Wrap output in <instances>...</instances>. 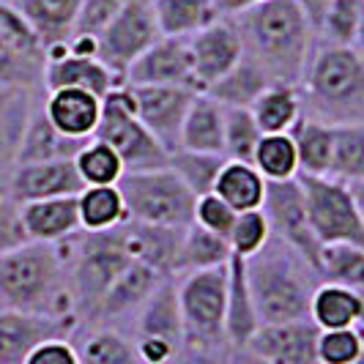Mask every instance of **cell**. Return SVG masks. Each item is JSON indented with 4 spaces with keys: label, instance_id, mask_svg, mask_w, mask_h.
<instances>
[{
    "label": "cell",
    "instance_id": "obj_53",
    "mask_svg": "<svg viewBox=\"0 0 364 364\" xmlns=\"http://www.w3.org/2000/svg\"><path fill=\"white\" fill-rule=\"evenodd\" d=\"M228 364H266L263 359H257L252 350H247V348H238L236 353H233V359Z\"/></svg>",
    "mask_w": 364,
    "mask_h": 364
},
{
    "label": "cell",
    "instance_id": "obj_54",
    "mask_svg": "<svg viewBox=\"0 0 364 364\" xmlns=\"http://www.w3.org/2000/svg\"><path fill=\"white\" fill-rule=\"evenodd\" d=\"M353 50L362 55L364 60V17H362V25H359V33H356V41H353Z\"/></svg>",
    "mask_w": 364,
    "mask_h": 364
},
{
    "label": "cell",
    "instance_id": "obj_20",
    "mask_svg": "<svg viewBox=\"0 0 364 364\" xmlns=\"http://www.w3.org/2000/svg\"><path fill=\"white\" fill-rule=\"evenodd\" d=\"M183 230L186 228H164V225H146V222H124L129 255L134 263L159 272L162 277L181 274Z\"/></svg>",
    "mask_w": 364,
    "mask_h": 364
},
{
    "label": "cell",
    "instance_id": "obj_15",
    "mask_svg": "<svg viewBox=\"0 0 364 364\" xmlns=\"http://www.w3.org/2000/svg\"><path fill=\"white\" fill-rule=\"evenodd\" d=\"M189 50H192V66H195V80L200 85V93L222 80L247 55L236 19L228 17H219L208 28H203L200 33H195L189 38Z\"/></svg>",
    "mask_w": 364,
    "mask_h": 364
},
{
    "label": "cell",
    "instance_id": "obj_35",
    "mask_svg": "<svg viewBox=\"0 0 364 364\" xmlns=\"http://www.w3.org/2000/svg\"><path fill=\"white\" fill-rule=\"evenodd\" d=\"M47 58L22 50L0 28V88H36L44 85Z\"/></svg>",
    "mask_w": 364,
    "mask_h": 364
},
{
    "label": "cell",
    "instance_id": "obj_40",
    "mask_svg": "<svg viewBox=\"0 0 364 364\" xmlns=\"http://www.w3.org/2000/svg\"><path fill=\"white\" fill-rule=\"evenodd\" d=\"M225 162H228L225 154H200V151H183V148H178V151L170 154V162L167 164L195 192V198H203V195L214 192V183H217Z\"/></svg>",
    "mask_w": 364,
    "mask_h": 364
},
{
    "label": "cell",
    "instance_id": "obj_58",
    "mask_svg": "<svg viewBox=\"0 0 364 364\" xmlns=\"http://www.w3.org/2000/svg\"><path fill=\"white\" fill-rule=\"evenodd\" d=\"M0 310H3V301H0Z\"/></svg>",
    "mask_w": 364,
    "mask_h": 364
},
{
    "label": "cell",
    "instance_id": "obj_22",
    "mask_svg": "<svg viewBox=\"0 0 364 364\" xmlns=\"http://www.w3.org/2000/svg\"><path fill=\"white\" fill-rule=\"evenodd\" d=\"M44 112L60 134L74 140H93L102 121V99L80 88L50 91L44 102Z\"/></svg>",
    "mask_w": 364,
    "mask_h": 364
},
{
    "label": "cell",
    "instance_id": "obj_25",
    "mask_svg": "<svg viewBox=\"0 0 364 364\" xmlns=\"http://www.w3.org/2000/svg\"><path fill=\"white\" fill-rule=\"evenodd\" d=\"M31 22V28L41 38L44 50L69 44L77 31V19L82 0H11Z\"/></svg>",
    "mask_w": 364,
    "mask_h": 364
},
{
    "label": "cell",
    "instance_id": "obj_43",
    "mask_svg": "<svg viewBox=\"0 0 364 364\" xmlns=\"http://www.w3.org/2000/svg\"><path fill=\"white\" fill-rule=\"evenodd\" d=\"M260 137L263 132L257 129L252 109L225 107V156L228 159L252 164Z\"/></svg>",
    "mask_w": 364,
    "mask_h": 364
},
{
    "label": "cell",
    "instance_id": "obj_48",
    "mask_svg": "<svg viewBox=\"0 0 364 364\" xmlns=\"http://www.w3.org/2000/svg\"><path fill=\"white\" fill-rule=\"evenodd\" d=\"M31 238L25 233V225H22V208L14 198L3 195L0 198V257L14 252L19 247H25Z\"/></svg>",
    "mask_w": 364,
    "mask_h": 364
},
{
    "label": "cell",
    "instance_id": "obj_26",
    "mask_svg": "<svg viewBox=\"0 0 364 364\" xmlns=\"http://www.w3.org/2000/svg\"><path fill=\"white\" fill-rule=\"evenodd\" d=\"M162 279H167V277L132 260L124 269V274L109 285V291L105 293V299H102V304H99L93 318L112 321V318H121V315H129V312H140L143 304L151 299V293L159 288Z\"/></svg>",
    "mask_w": 364,
    "mask_h": 364
},
{
    "label": "cell",
    "instance_id": "obj_30",
    "mask_svg": "<svg viewBox=\"0 0 364 364\" xmlns=\"http://www.w3.org/2000/svg\"><path fill=\"white\" fill-rule=\"evenodd\" d=\"M274 80L269 72L257 63L255 58L244 55L230 72L222 80H217L211 88H205L203 93H208L214 102H219L222 107H252L255 99L272 85Z\"/></svg>",
    "mask_w": 364,
    "mask_h": 364
},
{
    "label": "cell",
    "instance_id": "obj_45",
    "mask_svg": "<svg viewBox=\"0 0 364 364\" xmlns=\"http://www.w3.org/2000/svg\"><path fill=\"white\" fill-rule=\"evenodd\" d=\"M364 356V328H328L318 331L315 362L318 364H353Z\"/></svg>",
    "mask_w": 364,
    "mask_h": 364
},
{
    "label": "cell",
    "instance_id": "obj_5",
    "mask_svg": "<svg viewBox=\"0 0 364 364\" xmlns=\"http://www.w3.org/2000/svg\"><path fill=\"white\" fill-rule=\"evenodd\" d=\"M69 244H72L69 282H72L74 310L77 315L93 318L109 285L132 263L127 233H124V225L112 230H102V233L80 230L77 236H72Z\"/></svg>",
    "mask_w": 364,
    "mask_h": 364
},
{
    "label": "cell",
    "instance_id": "obj_18",
    "mask_svg": "<svg viewBox=\"0 0 364 364\" xmlns=\"http://www.w3.org/2000/svg\"><path fill=\"white\" fill-rule=\"evenodd\" d=\"M318 331L321 328L310 318L260 326L247 343V350H252L266 364H318L315 362Z\"/></svg>",
    "mask_w": 364,
    "mask_h": 364
},
{
    "label": "cell",
    "instance_id": "obj_42",
    "mask_svg": "<svg viewBox=\"0 0 364 364\" xmlns=\"http://www.w3.org/2000/svg\"><path fill=\"white\" fill-rule=\"evenodd\" d=\"M364 17V0H331L318 36L323 47H353Z\"/></svg>",
    "mask_w": 364,
    "mask_h": 364
},
{
    "label": "cell",
    "instance_id": "obj_39",
    "mask_svg": "<svg viewBox=\"0 0 364 364\" xmlns=\"http://www.w3.org/2000/svg\"><path fill=\"white\" fill-rule=\"evenodd\" d=\"M252 164L269 183L299 178V154H296L291 132L288 134H263L255 148Z\"/></svg>",
    "mask_w": 364,
    "mask_h": 364
},
{
    "label": "cell",
    "instance_id": "obj_3",
    "mask_svg": "<svg viewBox=\"0 0 364 364\" xmlns=\"http://www.w3.org/2000/svg\"><path fill=\"white\" fill-rule=\"evenodd\" d=\"M247 274L260 326L310 318V299L321 285V277L288 244L272 236L255 257L247 260Z\"/></svg>",
    "mask_w": 364,
    "mask_h": 364
},
{
    "label": "cell",
    "instance_id": "obj_46",
    "mask_svg": "<svg viewBox=\"0 0 364 364\" xmlns=\"http://www.w3.org/2000/svg\"><path fill=\"white\" fill-rule=\"evenodd\" d=\"M228 241H230V252L236 257H244V260L255 257L272 241V225L263 214V208L238 214Z\"/></svg>",
    "mask_w": 364,
    "mask_h": 364
},
{
    "label": "cell",
    "instance_id": "obj_16",
    "mask_svg": "<svg viewBox=\"0 0 364 364\" xmlns=\"http://www.w3.org/2000/svg\"><path fill=\"white\" fill-rule=\"evenodd\" d=\"M72 318H53L22 310H0V364H25V359L47 340L66 337Z\"/></svg>",
    "mask_w": 364,
    "mask_h": 364
},
{
    "label": "cell",
    "instance_id": "obj_56",
    "mask_svg": "<svg viewBox=\"0 0 364 364\" xmlns=\"http://www.w3.org/2000/svg\"><path fill=\"white\" fill-rule=\"evenodd\" d=\"M3 195H9V186L0 181V198H3Z\"/></svg>",
    "mask_w": 364,
    "mask_h": 364
},
{
    "label": "cell",
    "instance_id": "obj_38",
    "mask_svg": "<svg viewBox=\"0 0 364 364\" xmlns=\"http://www.w3.org/2000/svg\"><path fill=\"white\" fill-rule=\"evenodd\" d=\"M321 282L346 285L364 293V247L356 244H323L321 247Z\"/></svg>",
    "mask_w": 364,
    "mask_h": 364
},
{
    "label": "cell",
    "instance_id": "obj_27",
    "mask_svg": "<svg viewBox=\"0 0 364 364\" xmlns=\"http://www.w3.org/2000/svg\"><path fill=\"white\" fill-rule=\"evenodd\" d=\"M310 321L321 331L362 326L364 293L334 282H321L310 299Z\"/></svg>",
    "mask_w": 364,
    "mask_h": 364
},
{
    "label": "cell",
    "instance_id": "obj_13",
    "mask_svg": "<svg viewBox=\"0 0 364 364\" xmlns=\"http://www.w3.org/2000/svg\"><path fill=\"white\" fill-rule=\"evenodd\" d=\"M129 91L134 99L137 118L146 124L148 132L167 148V154L178 151L181 127L198 91L173 85H129Z\"/></svg>",
    "mask_w": 364,
    "mask_h": 364
},
{
    "label": "cell",
    "instance_id": "obj_2",
    "mask_svg": "<svg viewBox=\"0 0 364 364\" xmlns=\"http://www.w3.org/2000/svg\"><path fill=\"white\" fill-rule=\"evenodd\" d=\"M0 301L9 310L77 318L72 282H69V252L60 244L28 241L14 252L0 257Z\"/></svg>",
    "mask_w": 364,
    "mask_h": 364
},
{
    "label": "cell",
    "instance_id": "obj_36",
    "mask_svg": "<svg viewBox=\"0 0 364 364\" xmlns=\"http://www.w3.org/2000/svg\"><path fill=\"white\" fill-rule=\"evenodd\" d=\"M230 241L205 230L200 225H189L183 230V252H181V274L203 272V269H219L230 263Z\"/></svg>",
    "mask_w": 364,
    "mask_h": 364
},
{
    "label": "cell",
    "instance_id": "obj_34",
    "mask_svg": "<svg viewBox=\"0 0 364 364\" xmlns=\"http://www.w3.org/2000/svg\"><path fill=\"white\" fill-rule=\"evenodd\" d=\"M80 228L88 233H102L121 228L129 219L127 203L118 186H85L80 195Z\"/></svg>",
    "mask_w": 364,
    "mask_h": 364
},
{
    "label": "cell",
    "instance_id": "obj_10",
    "mask_svg": "<svg viewBox=\"0 0 364 364\" xmlns=\"http://www.w3.org/2000/svg\"><path fill=\"white\" fill-rule=\"evenodd\" d=\"M159 38L162 33H159V22L154 11V0H127L121 11L112 17V22L96 36L99 60L124 85L132 63Z\"/></svg>",
    "mask_w": 364,
    "mask_h": 364
},
{
    "label": "cell",
    "instance_id": "obj_21",
    "mask_svg": "<svg viewBox=\"0 0 364 364\" xmlns=\"http://www.w3.org/2000/svg\"><path fill=\"white\" fill-rule=\"evenodd\" d=\"M88 140H74L60 134L58 129L50 124L44 105L36 107L22 129V137H19L17 154H14V164H36V162H63V159H74L82 146Z\"/></svg>",
    "mask_w": 364,
    "mask_h": 364
},
{
    "label": "cell",
    "instance_id": "obj_17",
    "mask_svg": "<svg viewBox=\"0 0 364 364\" xmlns=\"http://www.w3.org/2000/svg\"><path fill=\"white\" fill-rule=\"evenodd\" d=\"M6 186H9V198H14L22 205L33 200L80 195L85 189V181L80 178L74 159H63V162L17 164Z\"/></svg>",
    "mask_w": 364,
    "mask_h": 364
},
{
    "label": "cell",
    "instance_id": "obj_29",
    "mask_svg": "<svg viewBox=\"0 0 364 364\" xmlns=\"http://www.w3.org/2000/svg\"><path fill=\"white\" fill-rule=\"evenodd\" d=\"M252 118L263 134H288L304 115V99L299 85L272 82L252 105Z\"/></svg>",
    "mask_w": 364,
    "mask_h": 364
},
{
    "label": "cell",
    "instance_id": "obj_6",
    "mask_svg": "<svg viewBox=\"0 0 364 364\" xmlns=\"http://www.w3.org/2000/svg\"><path fill=\"white\" fill-rule=\"evenodd\" d=\"M118 189L124 195L132 222L164 225V228H189L195 222L198 198L170 164L156 170L124 173Z\"/></svg>",
    "mask_w": 364,
    "mask_h": 364
},
{
    "label": "cell",
    "instance_id": "obj_33",
    "mask_svg": "<svg viewBox=\"0 0 364 364\" xmlns=\"http://www.w3.org/2000/svg\"><path fill=\"white\" fill-rule=\"evenodd\" d=\"M154 11L159 33L170 38H192L219 19L211 0H154Z\"/></svg>",
    "mask_w": 364,
    "mask_h": 364
},
{
    "label": "cell",
    "instance_id": "obj_28",
    "mask_svg": "<svg viewBox=\"0 0 364 364\" xmlns=\"http://www.w3.org/2000/svg\"><path fill=\"white\" fill-rule=\"evenodd\" d=\"M178 148L200 154H225V107L208 93H198L186 112Z\"/></svg>",
    "mask_w": 364,
    "mask_h": 364
},
{
    "label": "cell",
    "instance_id": "obj_32",
    "mask_svg": "<svg viewBox=\"0 0 364 364\" xmlns=\"http://www.w3.org/2000/svg\"><path fill=\"white\" fill-rule=\"evenodd\" d=\"M266 186L269 181L255 170V164L233 162L228 159L217 183H214V195H219L236 214L244 211H260L266 200Z\"/></svg>",
    "mask_w": 364,
    "mask_h": 364
},
{
    "label": "cell",
    "instance_id": "obj_1",
    "mask_svg": "<svg viewBox=\"0 0 364 364\" xmlns=\"http://www.w3.org/2000/svg\"><path fill=\"white\" fill-rule=\"evenodd\" d=\"M233 19L247 55L255 58L274 82L301 85L312 58L310 41L315 33L299 0H260Z\"/></svg>",
    "mask_w": 364,
    "mask_h": 364
},
{
    "label": "cell",
    "instance_id": "obj_51",
    "mask_svg": "<svg viewBox=\"0 0 364 364\" xmlns=\"http://www.w3.org/2000/svg\"><path fill=\"white\" fill-rule=\"evenodd\" d=\"M211 3H214V9H217L219 17L233 19V17H238V14H244L247 9H252V6L260 3V0H211Z\"/></svg>",
    "mask_w": 364,
    "mask_h": 364
},
{
    "label": "cell",
    "instance_id": "obj_41",
    "mask_svg": "<svg viewBox=\"0 0 364 364\" xmlns=\"http://www.w3.org/2000/svg\"><path fill=\"white\" fill-rule=\"evenodd\" d=\"M74 164L85 186H118L127 173L121 156L102 140H88L82 151L74 156Z\"/></svg>",
    "mask_w": 364,
    "mask_h": 364
},
{
    "label": "cell",
    "instance_id": "obj_8",
    "mask_svg": "<svg viewBox=\"0 0 364 364\" xmlns=\"http://www.w3.org/2000/svg\"><path fill=\"white\" fill-rule=\"evenodd\" d=\"M183 321V340L192 348L211 350L225 343L228 315V266L186 272L176 282Z\"/></svg>",
    "mask_w": 364,
    "mask_h": 364
},
{
    "label": "cell",
    "instance_id": "obj_37",
    "mask_svg": "<svg viewBox=\"0 0 364 364\" xmlns=\"http://www.w3.org/2000/svg\"><path fill=\"white\" fill-rule=\"evenodd\" d=\"M328 176L343 183H364V124L334 127V154Z\"/></svg>",
    "mask_w": 364,
    "mask_h": 364
},
{
    "label": "cell",
    "instance_id": "obj_52",
    "mask_svg": "<svg viewBox=\"0 0 364 364\" xmlns=\"http://www.w3.org/2000/svg\"><path fill=\"white\" fill-rule=\"evenodd\" d=\"M178 364H225L219 359L217 353H211V350H200V348H195L189 356H183Z\"/></svg>",
    "mask_w": 364,
    "mask_h": 364
},
{
    "label": "cell",
    "instance_id": "obj_31",
    "mask_svg": "<svg viewBox=\"0 0 364 364\" xmlns=\"http://www.w3.org/2000/svg\"><path fill=\"white\" fill-rule=\"evenodd\" d=\"M291 137L299 154V176H328L334 154V127L304 112L291 129Z\"/></svg>",
    "mask_w": 364,
    "mask_h": 364
},
{
    "label": "cell",
    "instance_id": "obj_49",
    "mask_svg": "<svg viewBox=\"0 0 364 364\" xmlns=\"http://www.w3.org/2000/svg\"><path fill=\"white\" fill-rule=\"evenodd\" d=\"M127 0H82L74 36H99Z\"/></svg>",
    "mask_w": 364,
    "mask_h": 364
},
{
    "label": "cell",
    "instance_id": "obj_57",
    "mask_svg": "<svg viewBox=\"0 0 364 364\" xmlns=\"http://www.w3.org/2000/svg\"><path fill=\"white\" fill-rule=\"evenodd\" d=\"M353 364H364V356H362V359H356V362H353Z\"/></svg>",
    "mask_w": 364,
    "mask_h": 364
},
{
    "label": "cell",
    "instance_id": "obj_44",
    "mask_svg": "<svg viewBox=\"0 0 364 364\" xmlns=\"http://www.w3.org/2000/svg\"><path fill=\"white\" fill-rule=\"evenodd\" d=\"M80 362L82 364H143L134 343H129L124 334L112 331V328H102L91 334L82 348H80Z\"/></svg>",
    "mask_w": 364,
    "mask_h": 364
},
{
    "label": "cell",
    "instance_id": "obj_14",
    "mask_svg": "<svg viewBox=\"0 0 364 364\" xmlns=\"http://www.w3.org/2000/svg\"><path fill=\"white\" fill-rule=\"evenodd\" d=\"M127 85H173L200 93L192 66L189 38L162 36L140 55L127 74Z\"/></svg>",
    "mask_w": 364,
    "mask_h": 364
},
{
    "label": "cell",
    "instance_id": "obj_4",
    "mask_svg": "<svg viewBox=\"0 0 364 364\" xmlns=\"http://www.w3.org/2000/svg\"><path fill=\"white\" fill-rule=\"evenodd\" d=\"M299 88L312 118L331 127L364 124V60L353 47L315 50Z\"/></svg>",
    "mask_w": 364,
    "mask_h": 364
},
{
    "label": "cell",
    "instance_id": "obj_55",
    "mask_svg": "<svg viewBox=\"0 0 364 364\" xmlns=\"http://www.w3.org/2000/svg\"><path fill=\"white\" fill-rule=\"evenodd\" d=\"M353 192H356V198H359V205H362V211H364V183H356V186H353Z\"/></svg>",
    "mask_w": 364,
    "mask_h": 364
},
{
    "label": "cell",
    "instance_id": "obj_19",
    "mask_svg": "<svg viewBox=\"0 0 364 364\" xmlns=\"http://www.w3.org/2000/svg\"><path fill=\"white\" fill-rule=\"evenodd\" d=\"M115 85V74L99 58H80L69 53V44L47 50V66H44V88L50 91H63V88H80L99 99H105Z\"/></svg>",
    "mask_w": 364,
    "mask_h": 364
},
{
    "label": "cell",
    "instance_id": "obj_12",
    "mask_svg": "<svg viewBox=\"0 0 364 364\" xmlns=\"http://www.w3.org/2000/svg\"><path fill=\"white\" fill-rule=\"evenodd\" d=\"M263 214L272 225V236L279 238L282 244H288L296 255L304 257L315 274L321 272V247L323 244L312 233L299 178L269 183L266 200H263Z\"/></svg>",
    "mask_w": 364,
    "mask_h": 364
},
{
    "label": "cell",
    "instance_id": "obj_47",
    "mask_svg": "<svg viewBox=\"0 0 364 364\" xmlns=\"http://www.w3.org/2000/svg\"><path fill=\"white\" fill-rule=\"evenodd\" d=\"M236 217H238L236 211L222 200L219 195H214V192L211 195H203L195 203V225H200V228H205V230H211V233H217L222 238L230 236Z\"/></svg>",
    "mask_w": 364,
    "mask_h": 364
},
{
    "label": "cell",
    "instance_id": "obj_11",
    "mask_svg": "<svg viewBox=\"0 0 364 364\" xmlns=\"http://www.w3.org/2000/svg\"><path fill=\"white\" fill-rule=\"evenodd\" d=\"M183 343L186 340H183L178 293H176V282L167 277L140 310L134 350L143 364H170L178 356Z\"/></svg>",
    "mask_w": 364,
    "mask_h": 364
},
{
    "label": "cell",
    "instance_id": "obj_24",
    "mask_svg": "<svg viewBox=\"0 0 364 364\" xmlns=\"http://www.w3.org/2000/svg\"><path fill=\"white\" fill-rule=\"evenodd\" d=\"M260 328L257 318L255 296L247 274V260L244 257H230L228 263V315H225V337L233 348H247Z\"/></svg>",
    "mask_w": 364,
    "mask_h": 364
},
{
    "label": "cell",
    "instance_id": "obj_9",
    "mask_svg": "<svg viewBox=\"0 0 364 364\" xmlns=\"http://www.w3.org/2000/svg\"><path fill=\"white\" fill-rule=\"evenodd\" d=\"M304 208L321 244L364 247V211L350 183L331 176H299Z\"/></svg>",
    "mask_w": 364,
    "mask_h": 364
},
{
    "label": "cell",
    "instance_id": "obj_23",
    "mask_svg": "<svg viewBox=\"0 0 364 364\" xmlns=\"http://www.w3.org/2000/svg\"><path fill=\"white\" fill-rule=\"evenodd\" d=\"M22 225L31 241L41 244H60L77 236L80 228V203L72 198H50V200L22 203Z\"/></svg>",
    "mask_w": 364,
    "mask_h": 364
},
{
    "label": "cell",
    "instance_id": "obj_7",
    "mask_svg": "<svg viewBox=\"0 0 364 364\" xmlns=\"http://www.w3.org/2000/svg\"><path fill=\"white\" fill-rule=\"evenodd\" d=\"M93 140L107 143L121 156L127 173L156 170V167H167V162H170L167 148L137 118L134 99H132V91H129L127 82L115 85L102 99V121H99Z\"/></svg>",
    "mask_w": 364,
    "mask_h": 364
},
{
    "label": "cell",
    "instance_id": "obj_50",
    "mask_svg": "<svg viewBox=\"0 0 364 364\" xmlns=\"http://www.w3.org/2000/svg\"><path fill=\"white\" fill-rule=\"evenodd\" d=\"M25 364H82L80 362V350L66 340V337H58V340H47L25 359Z\"/></svg>",
    "mask_w": 364,
    "mask_h": 364
}]
</instances>
